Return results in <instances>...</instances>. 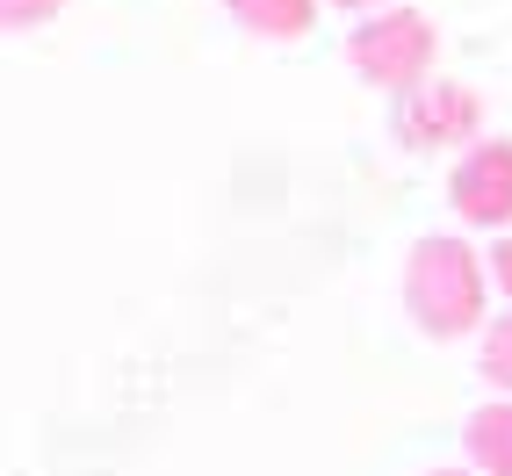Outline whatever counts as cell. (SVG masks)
Returning <instances> with one entry per match:
<instances>
[{
  "instance_id": "ba28073f",
  "label": "cell",
  "mask_w": 512,
  "mask_h": 476,
  "mask_svg": "<svg viewBox=\"0 0 512 476\" xmlns=\"http://www.w3.org/2000/svg\"><path fill=\"white\" fill-rule=\"evenodd\" d=\"M65 8V0H0V22L8 29H37V22H51Z\"/></svg>"
},
{
  "instance_id": "8992f818",
  "label": "cell",
  "mask_w": 512,
  "mask_h": 476,
  "mask_svg": "<svg viewBox=\"0 0 512 476\" xmlns=\"http://www.w3.org/2000/svg\"><path fill=\"white\" fill-rule=\"evenodd\" d=\"M462 448L484 476H512V397H491L476 404L469 426H462Z\"/></svg>"
},
{
  "instance_id": "3957f363",
  "label": "cell",
  "mask_w": 512,
  "mask_h": 476,
  "mask_svg": "<svg viewBox=\"0 0 512 476\" xmlns=\"http://www.w3.org/2000/svg\"><path fill=\"white\" fill-rule=\"evenodd\" d=\"M404 145L419 152H448V145H476V130H484V94L462 87V80H426L404 94Z\"/></svg>"
},
{
  "instance_id": "52a82bcc",
  "label": "cell",
  "mask_w": 512,
  "mask_h": 476,
  "mask_svg": "<svg viewBox=\"0 0 512 476\" xmlns=\"http://www.w3.org/2000/svg\"><path fill=\"white\" fill-rule=\"evenodd\" d=\"M476 376H484L498 397H512V311L484 325V347H476Z\"/></svg>"
},
{
  "instance_id": "277c9868",
  "label": "cell",
  "mask_w": 512,
  "mask_h": 476,
  "mask_svg": "<svg viewBox=\"0 0 512 476\" xmlns=\"http://www.w3.org/2000/svg\"><path fill=\"white\" fill-rule=\"evenodd\" d=\"M448 202L462 210V224L505 231L512 224V138H476L448 174Z\"/></svg>"
},
{
  "instance_id": "9c48e42d",
  "label": "cell",
  "mask_w": 512,
  "mask_h": 476,
  "mask_svg": "<svg viewBox=\"0 0 512 476\" xmlns=\"http://www.w3.org/2000/svg\"><path fill=\"white\" fill-rule=\"evenodd\" d=\"M484 260H491V282H498V289L512 296V238H498V246H491Z\"/></svg>"
},
{
  "instance_id": "6da1fadb",
  "label": "cell",
  "mask_w": 512,
  "mask_h": 476,
  "mask_svg": "<svg viewBox=\"0 0 512 476\" xmlns=\"http://www.w3.org/2000/svg\"><path fill=\"white\" fill-rule=\"evenodd\" d=\"M491 260L469 253L455 231H426L412 253H404V311L419 318L426 339H462L484 325L491 303Z\"/></svg>"
},
{
  "instance_id": "30bf717a",
  "label": "cell",
  "mask_w": 512,
  "mask_h": 476,
  "mask_svg": "<svg viewBox=\"0 0 512 476\" xmlns=\"http://www.w3.org/2000/svg\"><path fill=\"white\" fill-rule=\"evenodd\" d=\"M332 8H354V15H383V8H397V0H332Z\"/></svg>"
},
{
  "instance_id": "5b68a950",
  "label": "cell",
  "mask_w": 512,
  "mask_h": 476,
  "mask_svg": "<svg viewBox=\"0 0 512 476\" xmlns=\"http://www.w3.org/2000/svg\"><path fill=\"white\" fill-rule=\"evenodd\" d=\"M224 8L260 44H296V37H311V29H318V0H224Z\"/></svg>"
},
{
  "instance_id": "7a4b0ae2",
  "label": "cell",
  "mask_w": 512,
  "mask_h": 476,
  "mask_svg": "<svg viewBox=\"0 0 512 476\" xmlns=\"http://www.w3.org/2000/svg\"><path fill=\"white\" fill-rule=\"evenodd\" d=\"M433 58H440V29L419 8H383V15H368L347 37V65L368 87H390V94L426 87L433 80Z\"/></svg>"
},
{
  "instance_id": "8fae6325",
  "label": "cell",
  "mask_w": 512,
  "mask_h": 476,
  "mask_svg": "<svg viewBox=\"0 0 512 476\" xmlns=\"http://www.w3.org/2000/svg\"><path fill=\"white\" fill-rule=\"evenodd\" d=\"M426 476H484V469H426Z\"/></svg>"
}]
</instances>
